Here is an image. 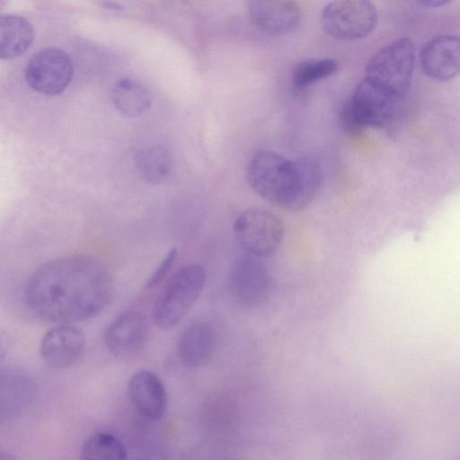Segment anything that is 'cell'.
Returning a JSON list of instances; mask_svg holds the SVG:
<instances>
[{
  "label": "cell",
  "mask_w": 460,
  "mask_h": 460,
  "mask_svg": "<svg viewBox=\"0 0 460 460\" xmlns=\"http://www.w3.org/2000/svg\"><path fill=\"white\" fill-rule=\"evenodd\" d=\"M73 73L68 54L61 49L49 47L32 55L25 69V79L34 91L56 95L67 87Z\"/></svg>",
  "instance_id": "cell-7"
},
{
  "label": "cell",
  "mask_w": 460,
  "mask_h": 460,
  "mask_svg": "<svg viewBox=\"0 0 460 460\" xmlns=\"http://www.w3.org/2000/svg\"><path fill=\"white\" fill-rule=\"evenodd\" d=\"M252 23L261 31L282 35L294 30L299 23L302 12L294 1L253 0L249 2Z\"/></svg>",
  "instance_id": "cell-13"
},
{
  "label": "cell",
  "mask_w": 460,
  "mask_h": 460,
  "mask_svg": "<svg viewBox=\"0 0 460 460\" xmlns=\"http://www.w3.org/2000/svg\"><path fill=\"white\" fill-rule=\"evenodd\" d=\"M339 68L336 59L311 58L297 63L292 69V81L297 89L305 88L333 75Z\"/></svg>",
  "instance_id": "cell-19"
},
{
  "label": "cell",
  "mask_w": 460,
  "mask_h": 460,
  "mask_svg": "<svg viewBox=\"0 0 460 460\" xmlns=\"http://www.w3.org/2000/svg\"><path fill=\"white\" fill-rule=\"evenodd\" d=\"M238 244L255 258L275 254L282 244L285 227L272 212L258 208H248L238 215L234 225Z\"/></svg>",
  "instance_id": "cell-5"
},
{
  "label": "cell",
  "mask_w": 460,
  "mask_h": 460,
  "mask_svg": "<svg viewBox=\"0 0 460 460\" xmlns=\"http://www.w3.org/2000/svg\"><path fill=\"white\" fill-rule=\"evenodd\" d=\"M415 49L409 38L394 40L369 60L365 76L375 91L399 107L412 78Z\"/></svg>",
  "instance_id": "cell-3"
},
{
  "label": "cell",
  "mask_w": 460,
  "mask_h": 460,
  "mask_svg": "<svg viewBox=\"0 0 460 460\" xmlns=\"http://www.w3.org/2000/svg\"><path fill=\"white\" fill-rule=\"evenodd\" d=\"M252 189L268 202L291 211L307 207L321 181L317 164L310 158L290 160L271 151L259 150L247 167Z\"/></svg>",
  "instance_id": "cell-2"
},
{
  "label": "cell",
  "mask_w": 460,
  "mask_h": 460,
  "mask_svg": "<svg viewBox=\"0 0 460 460\" xmlns=\"http://www.w3.org/2000/svg\"><path fill=\"white\" fill-rule=\"evenodd\" d=\"M85 345L84 332L68 324L49 330L41 339L40 353L51 367L66 368L82 356Z\"/></svg>",
  "instance_id": "cell-11"
},
{
  "label": "cell",
  "mask_w": 460,
  "mask_h": 460,
  "mask_svg": "<svg viewBox=\"0 0 460 460\" xmlns=\"http://www.w3.org/2000/svg\"><path fill=\"white\" fill-rule=\"evenodd\" d=\"M112 292V277L102 263L89 256L68 255L40 266L26 281L23 297L36 316L67 323L99 314Z\"/></svg>",
  "instance_id": "cell-1"
},
{
  "label": "cell",
  "mask_w": 460,
  "mask_h": 460,
  "mask_svg": "<svg viewBox=\"0 0 460 460\" xmlns=\"http://www.w3.org/2000/svg\"><path fill=\"white\" fill-rule=\"evenodd\" d=\"M321 22L324 31L335 39L359 40L367 37L375 29L377 11L370 1H332L323 9Z\"/></svg>",
  "instance_id": "cell-6"
},
{
  "label": "cell",
  "mask_w": 460,
  "mask_h": 460,
  "mask_svg": "<svg viewBox=\"0 0 460 460\" xmlns=\"http://www.w3.org/2000/svg\"><path fill=\"white\" fill-rule=\"evenodd\" d=\"M420 4H423V5H427V6H442V5H445V4H449L450 2L449 1H446V0H421L419 2Z\"/></svg>",
  "instance_id": "cell-21"
},
{
  "label": "cell",
  "mask_w": 460,
  "mask_h": 460,
  "mask_svg": "<svg viewBox=\"0 0 460 460\" xmlns=\"http://www.w3.org/2000/svg\"><path fill=\"white\" fill-rule=\"evenodd\" d=\"M111 99L121 114L130 118L146 113L152 102L147 89L132 78L119 80L111 92Z\"/></svg>",
  "instance_id": "cell-16"
},
{
  "label": "cell",
  "mask_w": 460,
  "mask_h": 460,
  "mask_svg": "<svg viewBox=\"0 0 460 460\" xmlns=\"http://www.w3.org/2000/svg\"><path fill=\"white\" fill-rule=\"evenodd\" d=\"M270 286L266 267L252 256L238 259L229 276L232 297L243 306H253L268 295Z\"/></svg>",
  "instance_id": "cell-9"
},
{
  "label": "cell",
  "mask_w": 460,
  "mask_h": 460,
  "mask_svg": "<svg viewBox=\"0 0 460 460\" xmlns=\"http://www.w3.org/2000/svg\"><path fill=\"white\" fill-rule=\"evenodd\" d=\"M205 283L206 272L199 264H189L175 272L154 304L155 324L164 330L175 327L195 304Z\"/></svg>",
  "instance_id": "cell-4"
},
{
  "label": "cell",
  "mask_w": 460,
  "mask_h": 460,
  "mask_svg": "<svg viewBox=\"0 0 460 460\" xmlns=\"http://www.w3.org/2000/svg\"><path fill=\"white\" fill-rule=\"evenodd\" d=\"M215 347V333L206 322H195L181 332L177 352L181 363L188 367L203 365L211 357Z\"/></svg>",
  "instance_id": "cell-14"
},
{
  "label": "cell",
  "mask_w": 460,
  "mask_h": 460,
  "mask_svg": "<svg viewBox=\"0 0 460 460\" xmlns=\"http://www.w3.org/2000/svg\"><path fill=\"white\" fill-rule=\"evenodd\" d=\"M33 28L24 17L15 14L0 19V58L11 59L23 54L33 40Z\"/></svg>",
  "instance_id": "cell-15"
},
{
  "label": "cell",
  "mask_w": 460,
  "mask_h": 460,
  "mask_svg": "<svg viewBox=\"0 0 460 460\" xmlns=\"http://www.w3.org/2000/svg\"><path fill=\"white\" fill-rule=\"evenodd\" d=\"M124 443L108 432L92 434L84 443L81 460H127Z\"/></svg>",
  "instance_id": "cell-18"
},
{
  "label": "cell",
  "mask_w": 460,
  "mask_h": 460,
  "mask_svg": "<svg viewBox=\"0 0 460 460\" xmlns=\"http://www.w3.org/2000/svg\"><path fill=\"white\" fill-rule=\"evenodd\" d=\"M147 337V321L140 311L120 314L107 327L104 343L107 349L120 358L137 356L143 349Z\"/></svg>",
  "instance_id": "cell-8"
},
{
  "label": "cell",
  "mask_w": 460,
  "mask_h": 460,
  "mask_svg": "<svg viewBox=\"0 0 460 460\" xmlns=\"http://www.w3.org/2000/svg\"><path fill=\"white\" fill-rule=\"evenodd\" d=\"M128 395L134 409L144 418L156 420L167 408V393L164 383L154 372L141 369L128 382Z\"/></svg>",
  "instance_id": "cell-12"
},
{
  "label": "cell",
  "mask_w": 460,
  "mask_h": 460,
  "mask_svg": "<svg viewBox=\"0 0 460 460\" xmlns=\"http://www.w3.org/2000/svg\"><path fill=\"white\" fill-rule=\"evenodd\" d=\"M422 71L430 78L447 81L460 73V37L438 35L428 40L420 53Z\"/></svg>",
  "instance_id": "cell-10"
},
{
  "label": "cell",
  "mask_w": 460,
  "mask_h": 460,
  "mask_svg": "<svg viewBox=\"0 0 460 460\" xmlns=\"http://www.w3.org/2000/svg\"><path fill=\"white\" fill-rule=\"evenodd\" d=\"M172 165L171 155L163 146L143 148L135 156V166L139 177L150 184H159L165 181Z\"/></svg>",
  "instance_id": "cell-17"
},
{
  "label": "cell",
  "mask_w": 460,
  "mask_h": 460,
  "mask_svg": "<svg viewBox=\"0 0 460 460\" xmlns=\"http://www.w3.org/2000/svg\"><path fill=\"white\" fill-rule=\"evenodd\" d=\"M177 257V248L172 247L162 259L159 265L154 270L153 273L149 276L146 283V289H152L155 288L164 279L171 268L173 266Z\"/></svg>",
  "instance_id": "cell-20"
}]
</instances>
